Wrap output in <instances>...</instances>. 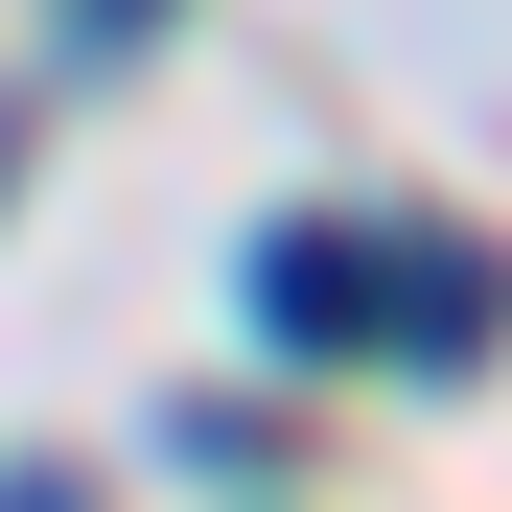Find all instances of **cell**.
<instances>
[{
  "instance_id": "1",
  "label": "cell",
  "mask_w": 512,
  "mask_h": 512,
  "mask_svg": "<svg viewBox=\"0 0 512 512\" xmlns=\"http://www.w3.org/2000/svg\"><path fill=\"white\" fill-rule=\"evenodd\" d=\"M419 303H443V233H373V210H303V233H256V326L280 350H419Z\"/></svg>"
},
{
  "instance_id": "2",
  "label": "cell",
  "mask_w": 512,
  "mask_h": 512,
  "mask_svg": "<svg viewBox=\"0 0 512 512\" xmlns=\"http://www.w3.org/2000/svg\"><path fill=\"white\" fill-rule=\"evenodd\" d=\"M0 512H70V466H0Z\"/></svg>"
}]
</instances>
